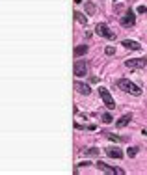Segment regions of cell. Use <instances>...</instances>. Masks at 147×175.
<instances>
[{
	"label": "cell",
	"mask_w": 147,
	"mask_h": 175,
	"mask_svg": "<svg viewBox=\"0 0 147 175\" xmlns=\"http://www.w3.org/2000/svg\"><path fill=\"white\" fill-rule=\"evenodd\" d=\"M117 86H119V89H123V91H127V93H130V95H141V89L134 84V82H130L129 78H119L117 80Z\"/></svg>",
	"instance_id": "1"
},
{
	"label": "cell",
	"mask_w": 147,
	"mask_h": 175,
	"mask_svg": "<svg viewBox=\"0 0 147 175\" xmlns=\"http://www.w3.org/2000/svg\"><path fill=\"white\" fill-rule=\"evenodd\" d=\"M99 95H101V99L104 101V105H106L108 110H114L115 108V101L112 99V95H110V91L106 88H99Z\"/></svg>",
	"instance_id": "2"
},
{
	"label": "cell",
	"mask_w": 147,
	"mask_h": 175,
	"mask_svg": "<svg viewBox=\"0 0 147 175\" xmlns=\"http://www.w3.org/2000/svg\"><path fill=\"white\" fill-rule=\"evenodd\" d=\"M95 32H97V34H99L101 37H106V39H115V34H112V32H110V28L106 26V24H104V22H101V24H97V26H95Z\"/></svg>",
	"instance_id": "3"
},
{
	"label": "cell",
	"mask_w": 147,
	"mask_h": 175,
	"mask_svg": "<svg viewBox=\"0 0 147 175\" xmlns=\"http://www.w3.org/2000/svg\"><path fill=\"white\" fill-rule=\"evenodd\" d=\"M73 73H75V77H86V73H88V63L82 62V60H77L75 65H73Z\"/></svg>",
	"instance_id": "4"
},
{
	"label": "cell",
	"mask_w": 147,
	"mask_h": 175,
	"mask_svg": "<svg viewBox=\"0 0 147 175\" xmlns=\"http://www.w3.org/2000/svg\"><path fill=\"white\" fill-rule=\"evenodd\" d=\"M145 58H132V60H127L125 62V65L129 67V69H143L145 67Z\"/></svg>",
	"instance_id": "5"
},
{
	"label": "cell",
	"mask_w": 147,
	"mask_h": 175,
	"mask_svg": "<svg viewBox=\"0 0 147 175\" xmlns=\"http://www.w3.org/2000/svg\"><path fill=\"white\" fill-rule=\"evenodd\" d=\"M97 169H99V171H104V173H108V175H114V173H123V169L110 168V166H108V164H104V162H97Z\"/></svg>",
	"instance_id": "6"
},
{
	"label": "cell",
	"mask_w": 147,
	"mask_h": 175,
	"mask_svg": "<svg viewBox=\"0 0 147 175\" xmlns=\"http://www.w3.org/2000/svg\"><path fill=\"white\" fill-rule=\"evenodd\" d=\"M134 22H136V17H134V13H132V11H127V15H125V17H121V26H125V28L132 26Z\"/></svg>",
	"instance_id": "7"
},
{
	"label": "cell",
	"mask_w": 147,
	"mask_h": 175,
	"mask_svg": "<svg viewBox=\"0 0 147 175\" xmlns=\"http://www.w3.org/2000/svg\"><path fill=\"white\" fill-rule=\"evenodd\" d=\"M73 88H75L78 93H82V95H88L89 91H91V88L88 86V84H84V82H80V80H77L75 84H73Z\"/></svg>",
	"instance_id": "8"
},
{
	"label": "cell",
	"mask_w": 147,
	"mask_h": 175,
	"mask_svg": "<svg viewBox=\"0 0 147 175\" xmlns=\"http://www.w3.org/2000/svg\"><path fill=\"white\" fill-rule=\"evenodd\" d=\"M106 155H108L110 158H123V151L117 149V147H108V149H106Z\"/></svg>",
	"instance_id": "9"
},
{
	"label": "cell",
	"mask_w": 147,
	"mask_h": 175,
	"mask_svg": "<svg viewBox=\"0 0 147 175\" xmlns=\"http://www.w3.org/2000/svg\"><path fill=\"white\" fill-rule=\"evenodd\" d=\"M121 45H123V47H127V48H130V51H140V43L138 41H130V39H125L123 43H121Z\"/></svg>",
	"instance_id": "10"
},
{
	"label": "cell",
	"mask_w": 147,
	"mask_h": 175,
	"mask_svg": "<svg viewBox=\"0 0 147 175\" xmlns=\"http://www.w3.org/2000/svg\"><path fill=\"white\" fill-rule=\"evenodd\" d=\"M130 119H132V116H130V114H125L121 119H117V121H115V127H127Z\"/></svg>",
	"instance_id": "11"
},
{
	"label": "cell",
	"mask_w": 147,
	"mask_h": 175,
	"mask_svg": "<svg viewBox=\"0 0 147 175\" xmlns=\"http://www.w3.org/2000/svg\"><path fill=\"white\" fill-rule=\"evenodd\" d=\"M86 52H88V47H86V45H77L75 51H73V54H75L77 58H78V56H84Z\"/></svg>",
	"instance_id": "12"
},
{
	"label": "cell",
	"mask_w": 147,
	"mask_h": 175,
	"mask_svg": "<svg viewBox=\"0 0 147 175\" xmlns=\"http://www.w3.org/2000/svg\"><path fill=\"white\" fill-rule=\"evenodd\" d=\"M75 19H77L80 24H88V17H86L84 13H80V11H75Z\"/></svg>",
	"instance_id": "13"
},
{
	"label": "cell",
	"mask_w": 147,
	"mask_h": 175,
	"mask_svg": "<svg viewBox=\"0 0 147 175\" xmlns=\"http://www.w3.org/2000/svg\"><path fill=\"white\" fill-rule=\"evenodd\" d=\"M86 11H88L89 15H93V13L97 11V8H95V4H93V2H86Z\"/></svg>",
	"instance_id": "14"
},
{
	"label": "cell",
	"mask_w": 147,
	"mask_h": 175,
	"mask_svg": "<svg viewBox=\"0 0 147 175\" xmlns=\"http://www.w3.org/2000/svg\"><path fill=\"white\" fill-rule=\"evenodd\" d=\"M136 153H138V149H136V147H129V149H127V157H129V158H134Z\"/></svg>",
	"instance_id": "15"
},
{
	"label": "cell",
	"mask_w": 147,
	"mask_h": 175,
	"mask_svg": "<svg viewBox=\"0 0 147 175\" xmlns=\"http://www.w3.org/2000/svg\"><path fill=\"white\" fill-rule=\"evenodd\" d=\"M104 52H106L108 56H114V54H115V48H114V47H106V48H104Z\"/></svg>",
	"instance_id": "16"
},
{
	"label": "cell",
	"mask_w": 147,
	"mask_h": 175,
	"mask_svg": "<svg viewBox=\"0 0 147 175\" xmlns=\"http://www.w3.org/2000/svg\"><path fill=\"white\" fill-rule=\"evenodd\" d=\"M103 121H104V123H112V121H114V117H112L110 114H103Z\"/></svg>",
	"instance_id": "17"
},
{
	"label": "cell",
	"mask_w": 147,
	"mask_h": 175,
	"mask_svg": "<svg viewBox=\"0 0 147 175\" xmlns=\"http://www.w3.org/2000/svg\"><path fill=\"white\" fill-rule=\"evenodd\" d=\"M88 155H89V157H95V155H99V149H97V147H91L89 151H88Z\"/></svg>",
	"instance_id": "18"
},
{
	"label": "cell",
	"mask_w": 147,
	"mask_h": 175,
	"mask_svg": "<svg viewBox=\"0 0 147 175\" xmlns=\"http://www.w3.org/2000/svg\"><path fill=\"white\" fill-rule=\"evenodd\" d=\"M112 142H121V140H123V138H119V136H115V134H106Z\"/></svg>",
	"instance_id": "19"
},
{
	"label": "cell",
	"mask_w": 147,
	"mask_h": 175,
	"mask_svg": "<svg viewBox=\"0 0 147 175\" xmlns=\"http://www.w3.org/2000/svg\"><path fill=\"white\" fill-rule=\"evenodd\" d=\"M138 13H147V8L145 6H138Z\"/></svg>",
	"instance_id": "20"
},
{
	"label": "cell",
	"mask_w": 147,
	"mask_h": 175,
	"mask_svg": "<svg viewBox=\"0 0 147 175\" xmlns=\"http://www.w3.org/2000/svg\"><path fill=\"white\" fill-rule=\"evenodd\" d=\"M75 4H82V0H75Z\"/></svg>",
	"instance_id": "21"
},
{
	"label": "cell",
	"mask_w": 147,
	"mask_h": 175,
	"mask_svg": "<svg viewBox=\"0 0 147 175\" xmlns=\"http://www.w3.org/2000/svg\"><path fill=\"white\" fill-rule=\"evenodd\" d=\"M143 136H147V132H145V131H143Z\"/></svg>",
	"instance_id": "22"
},
{
	"label": "cell",
	"mask_w": 147,
	"mask_h": 175,
	"mask_svg": "<svg viewBox=\"0 0 147 175\" xmlns=\"http://www.w3.org/2000/svg\"><path fill=\"white\" fill-rule=\"evenodd\" d=\"M114 2H115V0H114Z\"/></svg>",
	"instance_id": "23"
}]
</instances>
